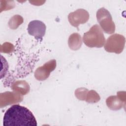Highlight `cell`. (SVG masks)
Instances as JSON below:
<instances>
[{
    "instance_id": "8992f818",
    "label": "cell",
    "mask_w": 126,
    "mask_h": 126,
    "mask_svg": "<svg viewBox=\"0 0 126 126\" xmlns=\"http://www.w3.org/2000/svg\"><path fill=\"white\" fill-rule=\"evenodd\" d=\"M56 67V61L54 59L46 62L43 65L38 67L34 72V77L39 81L47 79Z\"/></svg>"
},
{
    "instance_id": "52a82bcc",
    "label": "cell",
    "mask_w": 126,
    "mask_h": 126,
    "mask_svg": "<svg viewBox=\"0 0 126 126\" xmlns=\"http://www.w3.org/2000/svg\"><path fill=\"white\" fill-rule=\"evenodd\" d=\"M89 19V14L83 9H79L70 13L68 16L69 23L73 27L77 28L80 24L86 23Z\"/></svg>"
},
{
    "instance_id": "5bb4252c",
    "label": "cell",
    "mask_w": 126,
    "mask_h": 126,
    "mask_svg": "<svg viewBox=\"0 0 126 126\" xmlns=\"http://www.w3.org/2000/svg\"><path fill=\"white\" fill-rule=\"evenodd\" d=\"M14 50L13 45L9 42H5L0 46V52L1 53H8Z\"/></svg>"
},
{
    "instance_id": "3957f363",
    "label": "cell",
    "mask_w": 126,
    "mask_h": 126,
    "mask_svg": "<svg viewBox=\"0 0 126 126\" xmlns=\"http://www.w3.org/2000/svg\"><path fill=\"white\" fill-rule=\"evenodd\" d=\"M96 18L101 29L105 33L111 34L115 31V25L108 10L102 7L96 12Z\"/></svg>"
},
{
    "instance_id": "277c9868",
    "label": "cell",
    "mask_w": 126,
    "mask_h": 126,
    "mask_svg": "<svg viewBox=\"0 0 126 126\" xmlns=\"http://www.w3.org/2000/svg\"><path fill=\"white\" fill-rule=\"evenodd\" d=\"M125 37L121 34L115 33L110 36L104 44V49L109 53L120 54L124 49Z\"/></svg>"
},
{
    "instance_id": "9c48e42d",
    "label": "cell",
    "mask_w": 126,
    "mask_h": 126,
    "mask_svg": "<svg viewBox=\"0 0 126 126\" xmlns=\"http://www.w3.org/2000/svg\"><path fill=\"white\" fill-rule=\"evenodd\" d=\"M106 103L108 107L112 110L121 109L126 104V92H119L117 95L109 96L106 100Z\"/></svg>"
},
{
    "instance_id": "6da1fadb",
    "label": "cell",
    "mask_w": 126,
    "mask_h": 126,
    "mask_svg": "<svg viewBox=\"0 0 126 126\" xmlns=\"http://www.w3.org/2000/svg\"><path fill=\"white\" fill-rule=\"evenodd\" d=\"M3 126H36L37 122L32 112L27 108L18 104L12 105L5 112Z\"/></svg>"
},
{
    "instance_id": "7c38bea8",
    "label": "cell",
    "mask_w": 126,
    "mask_h": 126,
    "mask_svg": "<svg viewBox=\"0 0 126 126\" xmlns=\"http://www.w3.org/2000/svg\"><path fill=\"white\" fill-rule=\"evenodd\" d=\"M82 44V38L79 33H73L69 36L68 40V45L70 49L77 50L80 48Z\"/></svg>"
},
{
    "instance_id": "5b68a950",
    "label": "cell",
    "mask_w": 126,
    "mask_h": 126,
    "mask_svg": "<svg viewBox=\"0 0 126 126\" xmlns=\"http://www.w3.org/2000/svg\"><path fill=\"white\" fill-rule=\"evenodd\" d=\"M75 95L79 100L91 103H96L100 99V96L95 91H89L85 88L77 89L75 91Z\"/></svg>"
},
{
    "instance_id": "30bf717a",
    "label": "cell",
    "mask_w": 126,
    "mask_h": 126,
    "mask_svg": "<svg viewBox=\"0 0 126 126\" xmlns=\"http://www.w3.org/2000/svg\"><path fill=\"white\" fill-rule=\"evenodd\" d=\"M22 95L16 92H6L0 94V105L1 107L18 103L22 101Z\"/></svg>"
},
{
    "instance_id": "4fadbf2b",
    "label": "cell",
    "mask_w": 126,
    "mask_h": 126,
    "mask_svg": "<svg viewBox=\"0 0 126 126\" xmlns=\"http://www.w3.org/2000/svg\"><path fill=\"white\" fill-rule=\"evenodd\" d=\"M23 22L24 19L21 16L19 15H15L10 19L8 23V26L11 29L15 30L17 29Z\"/></svg>"
},
{
    "instance_id": "8fae6325",
    "label": "cell",
    "mask_w": 126,
    "mask_h": 126,
    "mask_svg": "<svg viewBox=\"0 0 126 126\" xmlns=\"http://www.w3.org/2000/svg\"><path fill=\"white\" fill-rule=\"evenodd\" d=\"M11 89L22 95H25L30 91V86L25 81H17L11 85Z\"/></svg>"
},
{
    "instance_id": "ba28073f",
    "label": "cell",
    "mask_w": 126,
    "mask_h": 126,
    "mask_svg": "<svg viewBox=\"0 0 126 126\" xmlns=\"http://www.w3.org/2000/svg\"><path fill=\"white\" fill-rule=\"evenodd\" d=\"M46 27L45 24L39 20L31 21L28 27V33L34 37L37 40H42L46 32Z\"/></svg>"
},
{
    "instance_id": "7a4b0ae2",
    "label": "cell",
    "mask_w": 126,
    "mask_h": 126,
    "mask_svg": "<svg viewBox=\"0 0 126 126\" xmlns=\"http://www.w3.org/2000/svg\"><path fill=\"white\" fill-rule=\"evenodd\" d=\"M83 40L86 46L91 48H101L105 43L103 31L98 25H94L88 32L84 33Z\"/></svg>"
}]
</instances>
